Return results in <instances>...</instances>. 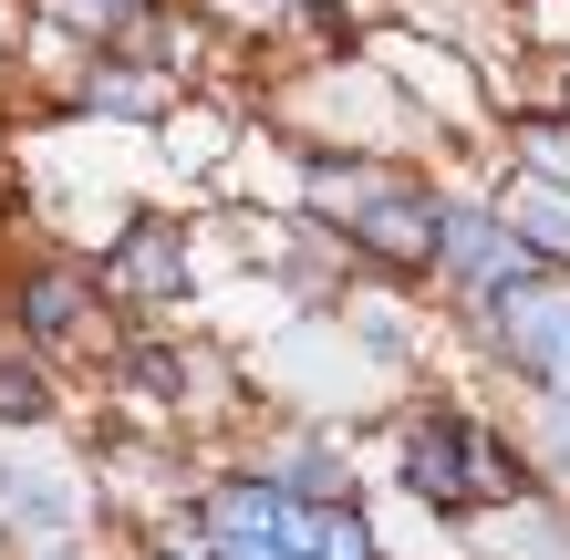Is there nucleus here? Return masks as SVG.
<instances>
[{"mask_svg":"<svg viewBox=\"0 0 570 560\" xmlns=\"http://www.w3.org/2000/svg\"><path fill=\"white\" fill-rule=\"evenodd\" d=\"M550 468H570V405H550Z\"/></svg>","mask_w":570,"mask_h":560,"instance_id":"obj_11","label":"nucleus"},{"mask_svg":"<svg viewBox=\"0 0 570 560\" xmlns=\"http://www.w3.org/2000/svg\"><path fill=\"white\" fill-rule=\"evenodd\" d=\"M529 239H540V249H570V197L560 187H529Z\"/></svg>","mask_w":570,"mask_h":560,"instance_id":"obj_9","label":"nucleus"},{"mask_svg":"<svg viewBox=\"0 0 570 560\" xmlns=\"http://www.w3.org/2000/svg\"><path fill=\"white\" fill-rule=\"evenodd\" d=\"M83 312H94V302H83L73 271H31V281H21V322H31V333H83Z\"/></svg>","mask_w":570,"mask_h":560,"instance_id":"obj_7","label":"nucleus"},{"mask_svg":"<svg viewBox=\"0 0 570 560\" xmlns=\"http://www.w3.org/2000/svg\"><path fill=\"white\" fill-rule=\"evenodd\" d=\"M301 488H322V499H332V488H343V456H322V446H312V456L291 468V499H301Z\"/></svg>","mask_w":570,"mask_h":560,"instance_id":"obj_10","label":"nucleus"},{"mask_svg":"<svg viewBox=\"0 0 570 560\" xmlns=\"http://www.w3.org/2000/svg\"><path fill=\"white\" fill-rule=\"evenodd\" d=\"M208 550L218 560H374L353 509H312L291 488H218L208 499Z\"/></svg>","mask_w":570,"mask_h":560,"instance_id":"obj_1","label":"nucleus"},{"mask_svg":"<svg viewBox=\"0 0 570 560\" xmlns=\"http://www.w3.org/2000/svg\"><path fill=\"white\" fill-rule=\"evenodd\" d=\"M405 488L425 509H488V499H519L529 468L509 456V436H488V425L466 415H425L405 436Z\"/></svg>","mask_w":570,"mask_h":560,"instance_id":"obj_2","label":"nucleus"},{"mask_svg":"<svg viewBox=\"0 0 570 560\" xmlns=\"http://www.w3.org/2000/svg\"><path fill=\"white\" fill-rule=\"evenodd\" d=\"M488 333L509 343V364L519 374H540V384H570V291H509V302H488Z\"/></svg>","mask_w":570,"mask_h":560,"instance_id":"obj_5","label":"nucleus"},{"mask_svg":"<svg viewBox=\"0 0 570 560\" xmlns=\"http://www.w3.org/2000/svg\"><path fill=\"white\" fill-rule=\"evenodd\" d=\"M332 218H343L374 259H394V271L435 259V239H446V208H425L415 187H353V197H332Z\"/></svg>","mask_w":570,"mask_h":560,"instance_id":"obj_4","label":"nucleus"},{"mask_svg":"<svg viewBox=\"0 0 570 560\" xmlns=\"http://www.w3.org/2000/svg\"><path fill=\"white\" fill-rule=\"evenodd\" d=\"M435 259L478 291V302H509V291L540 281V249L519 239V228H498L488 208H446V239H435Z\"/></svg>","mask_w":570,"mask_h":560,"instance_id":"obj_3","label":"nucleus"},{"mask_svg":"<svg viewBox=\"0 0 570 560\" xmlns=\"http://www.w3.org/2000/svg\"><path fill=\"white\" fill-rule=\"evenodd\" d=\"M42 405H52V384L31 374V364H11V353H0V425H31Z\"/></svg>","mask_w":570,"mask_h":560,"instance_id":"obj_8","label":"nucleus"},{"mask_svg":"<svg viewBox=\"0 0 570 560\" xmlns=\"http://www.w3.org/2000/svg\"><path fill=\"white\" fill-rule=\"evenodd\" d=\"M115 281L125 291H146V302H166V291H187V249H177V228H136L115 259Z\"/></svg>","mask_w":570,"mask_h":560,"instance_id":"obj_6","label":"nucleus"}]
</instances>
